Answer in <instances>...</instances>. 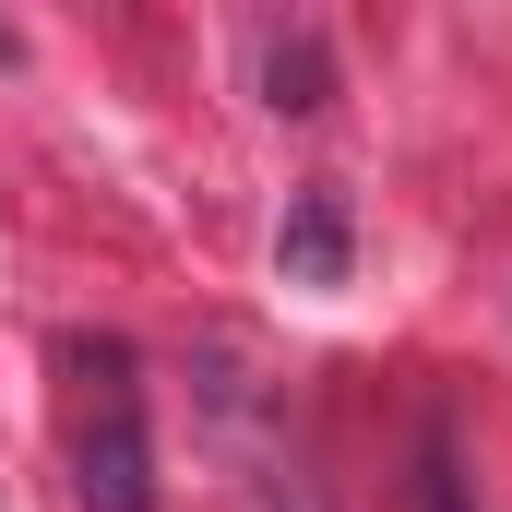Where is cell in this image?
I'll return each mask as SVG.
<instances>
[{"label":"cell","mask_w":512,"mask_h":512,"mask_svg":"<svg viewBox=\"0 0 512 512\" xmlns=\"http://www.w3.org/2000/svg\"><path fill=\"white\" fill-rule=\"evenodd\" d=\"M262 96H274L286 120H310V108H334V60H322V36H310V24L262 48Z\"/></svg>","instance_id":"3957f363"},{"label":"cell","mask_w":512,"mask_h":512,"mask_svg":"<svg viewBox=\"0 0 512 512\" xmlns=\"http://www.w3.org/2000/svg\"><path fill=\"white\" fill-rule=\"evenodd\" d=\"M72 370L96 382L84 429H72V501L84 512H155V441H143L131 346H72Z\"/></svg>","instance_id":"6da1fadb"},{"label":"cell","mask_w":512,"mask_h":512,"mask_svg":"<svg viewBox=\"0 0 512 512\" xmlns=\"http://www.w3.org/2000/svg\"><path fill=\"white\" fill-rule=\"evenodd\" d=\"M417 512H477V477H465L453 429H429V441H417Z\"/></svg>","instance_id":"277c9868"},{"label":"cell","mask_w":512,"mask_h":512,"mask_svg":"<svg viewBox=\"0 0 512 512\" xmlns=\"http://www.w3.org/2000/svg\"><path fill=\"white\" fill-rule=\"evenodd\" d=\"M274 262H286V286H346V262H358V227H346V191H334V179L286 191V227H274Z\"/></svg>","instance_id":"7a4b0ae2"}]
</instances>
